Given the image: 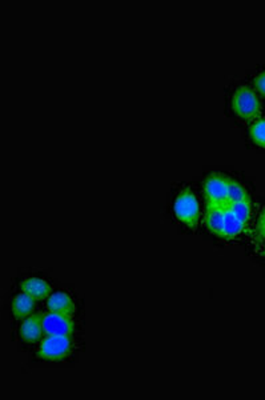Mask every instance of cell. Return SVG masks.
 Returning <instances> with one entry per match:
<instances>
[{
	"label": "cell",
	"mask_w": 265,
	"mask_h": 400,
	"mask_svg": "<svg viewBox=\"0 0 265 400\" xmlns=\"http://www.w3.org/2000/svg\"><path fill=\"white\" fill-rule=\"evenodd\" d=\"M21 293L31 296L32 299H35L36 302L38 300H45L53 294L51 285L48 282L43 280V279H39V278L24 279L21 282Z\"/></svg>",
	"instance_id": "cell-8"
},
{
	"label": "cell",
	"mask_w": 265,
	"mask_h": 400,
	"mask_svg": "<svg viewBox=\"0 0 265 400\" xmlns=\"http://www.w3.org/2000/svg\"><path fill=\"white\" fill-rule=\"evenodd\" d=\"M254 85H255L256 91L265 98V70L256 75Z\"/></svg>",
	"instance_id": "cell-16"
},
{
	"label": "cell",
	"mask_w": 265,
	"mask_h": 400,
	"mask_svg": "<svg viewBox=\"0 0 265 400\" xmlns=\"http://www.w3.org/2000/svg\"><path fill=\"white\" fill-rule=\"evenodd\" d=\"M245 224L240 221L234 211L229 207L228 203L224 204V223H223V236L224 239L229 241L239 236L242 232L244 231Z\"/></svg>",
	"instance_id": "cell-10"
},
{
	"label": "cell",
	"mask_w": 265,
	"mask_h": 400,
	"mask_svg": "<svg viewBox=\"0 0 265 400\" xmlns=\"http://www.w3.org/2000/svg\"><path fill=\"white\" fill-rule=\"evenodd\" d=\"M35 302H36L35 299H32L31 296L27 295L24 293L15 295L11 303L12 315L15 319H19V320H23L27 316L32 315V312L35 310Z\"/></svg>",
	"instance_id": "cell-11"
},
{
	"label": "cell",
	"mask_w": 265,
	"mask_h": 400,
	"mask_svg": "<svg viewBox=\"0 0 265 400\" xmlns=\"http://www.w3.org/2000/svg\"><path fill=\"white\" fill-rule=\"evenodd\" d=\"M231 105L234 115L243 120H256L261 112V105L259 96L248 85H240L234 90Z\"/></svg>",
	"instance_id": "cell-2"
},
{
	"label": "cell",
	"mask_w": 265,
	"mask_h": 400,
	"mask_svg": "<svg viewBox=\"0 0 265 400\" xmlns=\"http://www.w3.org/2000/svg\"><path fill=\"white\" fill-rule=\"evenodd\" d=\"M43 327L45 335L71 337L75 332L74 319L70 316L48 312L43 316Z\"/></svg>",
	"instance_id": "cell-5"
},
{
	"label": "cell",
	"mask_w": 265,
	"mask_h": 400,
	"mask_svg": "<svg viewBox=\"0 0 265 400\" xmlns=\"http://www.w3.org/2000/svg\"><path fill=\"white\" fill-rule=\"evenodd\" d=\"M256 239L261 246L265 247V209L260 214V218L257 221V227H256Z\"/></svg>",
	"instance_id": "cell-15"
},
{
	"label": "cell",
	"mask_w": 265,
	"mask_h": 400,
	"mask_svg": "<svg viewBox=\"0 0 265 400\" xmlns=\"http://www.w3.org/2000/svg\"><path fill=\"white\" fill-rule=\"evenodd\" d=\"M249 137L257 147L265 148V119H259L251 125Z\"/></svg>",
	"instance_id": "cell-13"
},
{
	"label": "cell",
	"mask_w": 265,
	"mask_h": 400,
	"mask_svg": "<svg viewBox=\"0 0 265 400\" xmlns=\"http://www.w3.org/2000/svg\"><path fill=\"white\" fill-rule=\"evenodd\" d=\"M43 316L44 314H32L23 319L19 328V335L24 343L27 344L38 343L45 335L43 327Z\"/></svg>",
	"instance_id": "cell-6"
},
{
	"label": "cell",
	"mask_w": 265,
	"mask_h": 400,
	"mask_svg": "<svg viewBox=\"0 0 265 400\" xmlns=\"http://www.w3.org/2000/svg\"><path fill=\"white\" fill-rule=\"evenodd\" d=\"M249 195L245 190L244 186L240 184L237 180L229 179V186H228V203H234V201H240V200L248 199Z\"/></svg>",
	"instance_id": "cell-14"
},
{
	"label": "cell",
	"mask_w": 265,
	"mask_h": 400,
	"mask_svg": "<svg viewBox=\"0 0 265 400\" xmlns=\"http://www.w3.org/2000/svg\"><path fill=\"white\" fill-rule=\"evenodd\" d=\"M229 207L232 209L234 215L244 223L245 226L251 221L252 216V206H251V199L240 200V201H234V203H228Z\"/></svg>",
	"instance_id": "cell-12"
},
{
	"label": "cell",
	"mask_w": 265,
	"mask_h": 400,
	"mask_svg": "<svg viewBox=\"0 0 265 400\" xmlns=\"http://www.w3.org/2000/svg\"><path fill=\"white\" fill-rule=\"evenodd\" d=\"M229 177L224 174H211L204 183V195L207 203L225 204L228 203V186Z\"/></svg>",
	"instance_id": "cell-4"
},
{
	"label": "cell",
	"mask_w": 265,
	"mask_h": 400,
	"mask_svg": "<svg viewBox=\"0 0 265 400\" xmlns=\"http://www.w3.org/2000/svg\"><path fill=\"white\" fill-rule=\"evenodd\" d=\"M173 214L176 219L188 228L193 230L198 227L200 221V206L198 196L190 187L178 194L173 203Z\"/></svg>",
	"instance_id": "cell-1"
},
{
	"label": "cell",
	"mask_w": 265,
	"mask_h": 400,
	"mask_svg": "<svg viewBox=\"0 0 265 400\" xmlns=\"http://www.w3.org/2000/svg\"><path fill=\"white\" fill-rule=\"evenodd\" d=\"M74 349V342L71 337L64 335H47L43 337L36 357L48 362H59L68 358Z\"/></svg>",
	"instance_id": "cell-3"
},
{
	"label": "cell",
	"mask_w": 265,
	"mask_h": 400,
	"mask_svg": "<svg viewBox=\"0 0 265 400\" xmlns=\"http://www.w3.org/2000/svg\"><path fill=\"white\" fill-rule=\"evenodd\" d=\"M261 255H263V256H265V248L264 250H263V251H261Z\"/></svg>",
	"instance_id": "cell-17"
},
{
	"label": "cell",
	"mask_w": 265,
	"mask_h": 400,
	"mask_svg": "<svg viewBox=\"0 0 265 400\" xmlns=\"http://www.w3.org/2000/svg\"><path fill=\"white\" fill-rule=\"evenodd\" d=\"M204 221H205L208 231L222 238L223 236L224 204L207 203V212H205Z\"/></svg>",
	"instance_id": "cell-9"
},
{
	"label": "cell",
	"mask_w": 265,
	"mask_h": 400,
	"mask_svg": "<svg viewBox=\"0 0 265 400\" xmlns=\"http://www.w3.org/2000/svg\"><path fill=\"white\" fill-rule=\"evenodd\" d=\"M47 308L50 312L62 314L70 317H74L76 314V303L72 296L64 291H58L51 294L47 299Z\"/></svg>",
	"instance_id": "cell-7"
}]
</instances>
